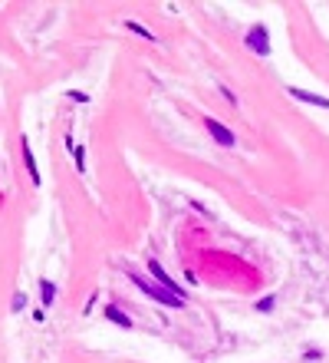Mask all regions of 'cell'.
<instances>
[{"instance_id": "cell-1", "label": "cell", "mask_w": 329, "mask_h": 363, "mask_svg": "<svg viewBox=\"0 0 329 363\" xmlns=\"http://www.w3.org/2000/svg\"><path fill=\"white\" fill-rule=\"evenodd\" d=\"M129 281H132V284H135V287H139V291H145V294H149L151 301H158L161 307H171V311H181V297L168 294V291H165V287H161V284H151L149 277L135 274V271H132V274H129Z\"/></svg>"}, {"instance_id": "cell-2", "label": "cell", "mask_w": 329, "mask_h": 363, "mask_svg": "<svg viewBox=\"0 0 329 363\" xmlns=\"http://www.w3.org/2000/svg\"><path fill=\"white\" fill-rule=\"evenodd\" d=\"M244 43H247L250 53L267 57V53H270V33H267V23H254V27L244 33Z\"/></svg>"}, {"instance_id": "cell-3", "label": "cell", "mask_w": 329, "mask_h": 363, "mask_svg": "<svg viewBox=\"0 0 329 363\" xmlns=\"http://www.w3.org/2000/svg\"><path fill=\"white\" fill-rule=\"evenodd\" d=\"M204 129H207V135H211L217 145H224V149H234V145H237V135L231 133L221 119H214V116H207V119H204Z\"/></svg>"}, {"instance_id": "cell-4", "label": "cell", "mask_w": 329, "mask_h": 363, "mask_svg": "<svg viewBox=\"0 0 329 363\" xmlns=\"http://www.w3.org/2000/svg\"><path fill=\"white\" fill-rule=\"evenodd\" d=\"M149 274H151V281H158L168 294H175V297H185V287L178 284V281H171V274L165 268H161L158 261H149Z\"/></svg>"}, {"instance_id": "cell-5", "label": "cell", "mask_w": 329, "mask_h": 363, "mask_svg": "<svg viewBox=\"0 0 329 363\" xmlns=\"http://www.w3.org/2000/svg\"><path fill=\"white\" fill-rule=\"evenodd\" d=\"M287 93L293 96V99H300V103H310V106H323V109H329V99L320 93H310V89H300V86H290Z\"/></svg>"}, {"instance_id": "cell-6", "label": "cell", "mask_w": 329, "mask_h": 363, "mask_svg": "<svg viewBox=\"0 0 329 363\" xmlns=\"http://www.w3.org/2000/svg\"><path fill=\"white\" fill-rule=\"evenodd\" d=\"M20 149H23V165H27V172H30V182H33V185H40V169H37V159H33V149H30L27 135L20 139Z\"/></svg>"}, {"instance_id": "cell-7", "label": "cell", "mask_w": 329, "mask_h": 363, "mask_svg": "<svg viewBox=\"0 0 329 363\" xmlns=\"http://www.w3.org/2000/svg\"><path fill=\"white\" fill-rule=\"evenodd\" d=\"M105 320H112V324L122 327V330H132V327H135V324H132V317L125 314L119 304H105Z\"/></svg>"}, {"instance_id": "cell-8", "label": "cell", "mask_w": 329, "mask_h": 363, "mask_svg": "<svg viewBox=\"0 0 329 363\" xmlns=\"http://www.w3.org/2000/svg\"><path fill=\"white\" fill-rule=\"evenodd\" d=\"M40 294H43V307H53V297H57V287H53V281H40Z\"/></svg>"}, {"instance_id": "cell-9", "label": "cell", "mask_w": 329, "mask_h": 363, "mask_svg": "<svg viewBox=\"0 0 329 363\" xmlns=\"http://www.w3.org/2000/svg\"><path fill=\"white\" fill-rule=\"evenodd\" d=\"M125 30H132V33H139V37H145L149 43H155V33H151V30H145L142 23H135V20H125Z\"/></svg>"}]
</instances>
